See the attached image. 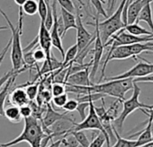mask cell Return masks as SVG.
Segmentation results:
<instances>
[{"label": "cell", "mask_w": 153, "mask_h": 147, "mask_svg": "<svg viewBox=\"0 0 153 147\" xmlns=\"http://www.w3.org/2000/svg\"><path fill=\"white\" fill-rule=\"evenodd\" d=\"M24 119L25 127L21 135L8 143H0V146L10 147L21 142H27L32 147H41L42 140L47 135V133L43 130L42 122L33 116H30Z\"/></svg>", "instance_id": "obj_1"}, {"label": "cell", "mask_w": 153, "mask_h": 147, "mask_svg": "<svg viewBox=\"0 0 153 147\" xmlns=\"http://www.w3.org/2000/svg\"><path fill=\"white\" fill-rule=\"evenodd\" d=\"M133 88V79L132 78H123L119 80L105 81V83L93 84L88 86V93H103L105 95H109L119 100H125L124 95L127 92Z\"/></svg>", "instance_id": "obj_2"}, {"label": "cell", "mask_w": 153, "mask_h": 147, "mask_svg": "<svg viewBox=\"0 0 153 147\" xmlns=\"http://www.w3.org/2000/svg\"><path fill=\"white\" fill-rule=\"evenodd\" d=\"M0 15H1L8 24V29L12 32V44H11V61L14 71H25L28 67L25 65L23 59V49L21 45V36L23 34V29L19 28L18 25L15 26L13 23L8 18L7 15L0 8Z\"/></svg>", "instance_id": "obj_3"}, {"label": "cell", "mask_w": 153, "mask_h": 147, "mask_svg": "<svg viewBox=\"0 0 153 147\" xmlns=\"http://www.w3.org/2000/svg\"><path fill=\"white\" fill-rule=\"evenodd\" d=\"M132 89H133V93H132L131 97L128 100H123L122 101L123 102V110L118 115V117L113 121L114 124V126L117 127L120 131H122L123 123H124L125 119L127 118V117L131 113H132L136 110H143L153 109V105H146V104L141 103L139 101V96L140 93V88L138 86V83L133 82V88Z\"/></svg>", "instance_id": "obj_4"}, {"label": "cell", "mask_w": 153, "mask_h": 147, "mask_svg": "<svg viewBox=\"0 0 153 147\" xmlns=\"http://www.w3.org/2000/svg\"><path fill=\"white\" fill-rule=\"evenodd\" d=\"M127 0H122L120 6L116 9V11L111 15L106 18L105 21L99 23L98 22V30L100 38L102 40V42L105 44L107 42V40L118 31L123 29L125 25L123 23L122 15H123V10L125 6Z\"/></svg>", "instance_id": "obj_5"}, {"label": "cell", "mask_w": 153, "mask_h": 147, "mask_svg": "<svg viewBox=\"0 0 153 147\" xmlns=\"http://www.w3.org/2000/svg\"><path fill=\"white\" fill-rule=\"evenodd\" d=\"M89 112L88 115L86 116V118L80 122V123H73V126L71 127V129L69 130L68 133L73 132V131H80V130H88V129H94V130H98L100 131L105 137V143H106V146L110 147V138L107 135V133L105 132V128L102 126V123L96 112L95 110V105L93 101L89 102Z\"/></svg>", "instance_id": "obj_6"}, {"label": "cell", "mask_w": 153, "mask_h": 147, "mask_svg": "<svg viewBox=\"0 0 153 147\" xmlns=\"http://www.w3.org/2000/svg\"><path fill=\"white\" fill-rule=\"evenodd\" d=\"M98 17H96V22L95 24L93 23H87L89 25H93L95 26V40L93 42L94 45V49H93V58H92V66H91V71L89 72V76H90V80L93 81L95 79V76L97 75V72L98 70V67L100 65L101 63V59H102V56L104 53V43L102 42V40L100 38V34H99V30H98Z\"/></svg>", "instance_id": "obj_7"}, {"label": "cell", "mask_w": 153, "mask_h": 147, "mask_svg": "<svg viewBox=\"0 0 153 147\" xmlns=\"http://www.w3.org/2000/svg\"><path fill=\"white\" fill-rule=\"evenodd\" d=\"M152 74H153V64L142 59V61H140L130 70L121 74V75L108 77V78H104V79L105 81L119 80V79H123V78L135 79V78L144 77V76L152 75Z\"/></svg>", "instance_id": "obj_8"}, {"label": "cell", "mask_w": 153, "mask_h": 147, "mask_svg": "<svg viewBox=\"0 0 153 147\" xmlns=\"http://www.w3.org/2000/svg\"><path fill=\"white\" fill-rule=\"evenodd\" d=\"M76 46H78V52L81 51L84 49L90 43L94 42L96 34L94 33L93 35L88 32V30L85 28L82 21L81 15L79 14V9L76 11Z\"/></svg>", "instance_id": "obj_9"}, {"label": "cell", "mask_w": 153, "mask_h": 147, "mask_svg": "<svg viewBox=\"0 0 153 147\" xmlns=\"http://www.w3.org/2000/svg\"><path fill=\"white\" fill-rule=\"evenodd\" d=\"M57 1L56 0H53V2L51 3V7H52V14H53V24L51 26V29L50 30V33H51V43L52 46L55 47L61 54L62 58L65 56V50L63 49V45H62V39L60 38L59 34V31H58V24H57V20H58V10H57Z\"/></svg>", "instance_id": "obj_10"}, {"label": "cell", "mask_w": 153, "mask_h": 147, "mask_svg": "<svg viewBox=\"0 0 153 147\" xmlns=\"http://www.w3.org/2000/svg\"><path fill=\"white\" fill-rule=\"evenodd\" d=\"M38 41H39V46L44 50L45 55H46V59L47 61H50L51 58V33L50 31L45 27L44 22L41 21L40 28H39V33H38Z\"/></svg>", "instance_id": "obj_11"}, {"label": "cell", "mask_w": 153, "mask_h": 147, "mask_svg": "<svg viewBox=\"0 0 153 147\" xmlns=\"http://www.w3.org/2000/svg\"><path fill=\"white\" fill-rule=\"evenodd\" d=\"M46 105H47V109H46V111H45V115L41 120L42 126L44 131H45V129L49 128L51 125H53L58 120L68 119L69 121H74L71 118H69L68 116V112H66V113H59V112H57L56 110H53V108L51 107L50 102L47 103Z\"/></svg>", "instance_id": "obj_12"}, {"label": "cell", "mask_w": 153, "mask_h": 147, "mask_svg": "<svg viewBox=\"0 0 153 147\" xmlns=\"http://www.w3.org/2000/svg\"><path fill=\"white\" fill-rule=\"evenodd\" d=\"M89 68L90 67H87L83 70L71 74V75L68 76L66 83L73 85H78V86L92 85L93 83L90 80V76H89Z\"/></svg>", "instance_id": "obj_13"}, {"label": "cell", "mask_w": 153, "mask_h": 147, "mask_svg": "<svg viewBox=\"0 0 153 147\" xmlns=\"http://www.w3.org/2000/svg\"><path fill=\"white\" fill-rule=\"evenodd\" d=\"M8 101L11 105L16 106V107H22L24 105L29 104L30 100L26 94L25 89L23 88L22 85L16 87L13 91L9 92V94L7 96Z\"/></svg>", "instance_id": "obj_14"}, {"label": "cell", "mask_w": 153, "mask_h": 147, "mask_svg": "<svg viewBox=\"0 0 153 147\" xmlns=\"http://www.w3.org/2000/svg\"><path fill=\"white\" fill-rule=\"evenodd\" d=\"M152 2L153 0H135V1H132L128 6V9H127V24L135 23L138 15L140 11L142 9V7L145 5Z\"/></svg>", "instance_id": "obj_15"}, {"label": "cell", "mask_w": 153, "mask_h": 147, "mask_svg": "<svg viewBox=\"0 0 153 147\" xmlns=\"http://www.w3.org/2000/svg\"><path fill=\"white\" fill-rule=\"evenodd\" d=\"M20 73H16L13 75L4 85V86L0 90V116H4V110H5V102L7 99V96L9 94V92L11 90L12 85L15 83V80L16 76L19 75Z\"/></svg>", "instance_id": "obj_16"}, {"label": "cell", "mask_w": 153, "mask_h": 147, "mask_svg": "<svg viewBox=\"0 0 153 147\" xmlns=\"http://www.w3.org/2000/svg\"><path fill=\"white\" fill-rule=\"evenodd\" d=\"M60 16L63 22V26H64V31H63V37H64V35L69 29L76 28V16L74 15L73 13H70L62 7L60 8Z\"/></svg>", "instance_id": "obj_17"}, {"label": "cell", "mask_w": 153, "mask_h": 147, "mask_svg": "<svg viewBox=\"0 0 153 147\" xmlns=\"http://www.w3.org/2000/svg\"><path fill=\"white\" fill-rule=\"evenodd\" d=\"M140 21L145 22L149 25V27L150 28L151 32H153V17H152L151 3H149V4L145 5L142 7V9L140 11L135 23H139Z\"/></svg>", "instance_id": "obj_18"}, {"label": "cell", "mask_w": 153, "mask_h": 147, "mask_svg": "<svg viewBox=\"0 0 153 147\" xmlns=\"http://www.w3.org/2000/svg\"><path fill=\"white\" fill-rule=\"evenodd\" d=\"M123 29L128 33H130L131 35H135V36H149V35H152V33H153L151 31H148L145 28L141 27L139 24V23L126 24L123 27Z\"/></svg>", "instance_id": "obj_19"}, {"label": "cell", "mask_w": 153, "mask_h": 147, "mask_svg": "<svg viewBox=\"0 0 153 147\" xmlns=\"http://www.w3.org/2000/svg\"><path fill=\"white\" fill-rule=\"evenodd\" d=\"M4 116L12 123H20L22 120V116L20 113L19 107L11 105L5 109L4 110Z\"/></svg>", "instance_id": "obj_20"}, {"label": "cell", "mask_w": 153, "mask_h": 147, "mask_svg": "<svg viewBox=\"0 0 153 147\" xmlns=\"http://www.w3.org/2000/svg\"><path fill=\"white\" fill-rule=\"evenodd\" d=\"M114 133L116 138V142L114 146L112 147H136L137 146V140H131L125 139L120 136L117 129L114 126Z\"/></svg>", "instance_id": "obj_21"}, {"label": "cell", "mask_w": 153, "mask_h": 147, "mask_svg": "<svg viewBox=\"0 0 153 147\" xmlns=\"http://www.w3.org/2000/svg\"><path fill=\"white\" fill-rule=\"evenodd\" d=\"M78 51L79 50H78V46H76V44L71 46L67 50V52L65 53V56L63 57V61L61 62V67H63V68L68 67L75 59L76 54H78Z\"/></svg>", "instance_id": "obj_22"}, {"label": "cell", "mask_w": 153, "mask_h": 147, "mask_svg": "<svg viewBox=\"0 0 153 147\" xmlns=\"http://www.w3.org/2000/svg\"><path fill=\"white\" fill-rule=\"evenodd\" d=\"M21 7L23 13L27 15H34L38 13V2L36 0H26Z\"/></svg>", "instance_id": "obj_23"}, {"label": "cell", "mask_w": 153, "mask_h": 147, "mask_svg": "<svg viewBox=\"0 0 153 147\" xmlns=\"http://www.w3.org/2000/svg\"><path fill=\"white\" fill-rule=\"evenodd\" d=\"M69 134H71L75 139L76 140V142L79 143V144L81 146V147H88L89 145V141H88V138L87 137L84 130H80V131H73V132H70Z\"/></svg>", "instance_id": "obj_24"}, {"label": "cell", "mask_w": 153, "mask_h": 147, "mask_svg": "<svg viewBox=\"0 0 153 147\" xmlns=\"http://www.w3.org/2000/svg\"><path fill=\"white\" fill-rule=\"evenodd\" d=\"M79 145V143L76 142V140L71 134L68 133L62 135L60 147H76Z\"/></svg>", "instance_id": "obj_25"}, {"label": "cell", "mask_w": 153, "mask_h": 147, "mask_svg": "<svg viewBox=\"0 0 153 147\" xmlns=\"http://www.w3.org/2000/svg\"><path fill=\"white\" fill-rule=\"evenodd\" d=\"M26 85L25 92L30 101H34L39 93V84H27Z\"/></svg>", "instance_id": "obj_26"}, {"label": "cell", "mask_w": 153, "mask_h": 147, "mask_svg": "<svg viewBox=\"0 0 153 147\" xmlns=\"http://www.w3.org/2000/svg\"><path fill=\"white\" fill-rule=\"evenodd\" d=\"M88 1L93 5L98 15H102L105 18L108 17V15L106 14L105 8L103 7V4L105 3V0H88Z\"/></svg>", "instance_id": "obj_27"}, {"label": "cell", "mask_w": 153, "mask_h": 147, "mask_svg": "<svg viewBox=\"0 0 153 147\" xmlns=\"http://www.w3.org/2000/svg\"><path fill=\"white\" fill-rule=\"evenodd\" d=\"M51 92L53 96H58L60 94H63L66 93V87L65 84H60V83H52L51 87Z\"/></svg>", "instance_id": "obj_28"}, {"label": "cell", "mask_w": 153, "mask_h": 147, "mask_svg": "<svg viewBox=\"0 0 153 147\" xmlns=\"http://www.w3.org/2000/svg\"><path fill=\"white\" fill-rule=\"evenodd\" d=\"M68 94L67 93H63V94H60V95H58V96H53L51 101H52V103L58 107V108H61L65 105V103L67 102L68 101Z\"/></svg>", "instance_id": "obj_29"}, {"label": "cell", "mask_w": 153, "mask_h": 147, "mask_svg": "<svg viewBox=\"0 0 153 147\" xmlns=\"http://www.w3.org/2000/svg\"><path fill=\"white\" fill-rule=\"evenodd\" d=\"M33 50L27 51V52H24V53H23L24 63H25V65H26L27 67H32V66H33V65H35L37 64L36 61H35V59L33 58Z\"/></svg>", "instance_id": "obj_30"}, {"label": "cell", "mask_w": 153, "mask_h": 147, "mask_svg": "<svg viewBox=\"0 0 153 147\" xmlns=\"http://www.w3.org/2000/svg\"><path fill=\"white\" fill-rule=\"evenodd\" d=\"M92 138H93V141L89 143L88 147H103L104 143H105V137L101 132H98L96 138H94L93 136Z\"/></svg>", "instance_id": "obj_31"}, {"label": "cell", "mask_w": 153, "mask_h": 147, "mask_svg": "<svg viewBox=\"0 0 153 147\" xmlns=\"http://www.w3.org/2000/svg\"><path fill=\"white\" fill-rule=\"evenodd\" d=\"M33 58L35 59L36 63L42 62V61H44L46 59V55H45L44 50L42 48H38V46L33 49Z\"/></svg>", "instance_id": "obj_32"}, {"label": "cell", "mask_w": 153, "mask_h": 147, "mask_svg": "<svg viewBox=\"0 0 153 147\" xmlns=\"http://www.w3.org/2000/svg\"><path fill=\"white\" fill-rule=\"evenodd\" d=\"M57 3L59 4V6L64 8L65 10L70 12V13H73L75 12V6L73 4V2L71 0H56Z\"/></svg>", "instance_id": "obj_33"}, {"label": "cell", "mask_w": 153, "mask_h": 147, "mask_svg": "<svg viewBox=\"0 0 153 147\" xmlns=\"http://www.w3.org/2000/svg\"><path fill=\"white\" fill-rule=\"evenodd\" d=\"M79 105V101L76 100H68L67 102L65 103V105L62 107V109L64 110H66V112H72L74 110H76V107Z\"/></svg>", "instance_id": "obj_34"}, {"label": "cell", "mask_w": 153, "mask_h": 147, "mask_svg": "<svg viewBox=\"0 0 153 147\" xmlns=\"http://www.w3.org/2000/svg\"><path fill=\"white\" fill-rule=\"evenodd\" d=\"M88 107H89V102H79V105H78V107H76V110L79 111L82 120L86 118L85 111H86L87 109H88Z\"/></svg>", "instance_id": "obj_35"}, {"label": "cell", "mask_w": 153, "mask_h": 147, "mask_svg": "<svg viewBox=\"0 0 153 147\" xmlns=\"http://www.w3.org/2000/svg\"><path fill=\"white\" fill-rule=\"evenodd\" d=\"M20 109V113H21V116L22 118H28L30 116H32L33 114V111H32V108L29 104H26V105H24L22 107L19 108Z\"/></svg>", "instance_id": "obj_36"}, {"label": "cell", "mask_w": 153, "mask_h": 147, "mask_svg": "<svg viewBox=\"0 0 153 147\" xmlns=\"http://www.w3.org/2000/svg\"><path fill=\"white\" fill-rule=\"evenodd\" d=\"M16 73H21V71H14L13 69L11 70V71H9V72H7V74H5V75L0 78V90H1V88L4 86V85L7 83V81L13 76V75H15Z\"/></svg>", "instance_id": "obj_37"}, {"label": "cell", "mask_w": 153, "mask_h": 147, "mask_svg": "<svg viewBox=\"0 0 153 147\" xmlns=\"http://www.w3.org/2000/svg\"><path fill=\"white\" fill-rule=\"evenodd\" d=\"M133 82L135 83H153V74L144 77H140V78H135L133 79Z\"/></svg>", "instance_id": "obj_38"}, {"label": "cell", "mask_w": 153, "mask_h": 147, "mask_svg": "<svg viewBox=\"0 0 153 147\" xmlns=\"http://www.w3.org/2000/svg\"><path fill=\"white\" fill-rule=\"evenodd\" d=\"M60 144H61V139H59L55 142H52L48 147H60Z\"/></svg>", "instance_id": "obj_39"}, {"label": "cell", "mask_w": 153, "mask_h": 147, "mask_svg": "<svg viewBox=\"0 0 153 147\" xmlns=\"http://www.w3.org/2000/svg\"><path fill=\"white\" fill-rule=\"evenodd\" d=\"M15 3L18 6V7H22L23 4L26 1V0H14Z\"/></svg>", "instance_id": "obj_40"}, {"label": "cell", "mask_w": 153, "mask_h": 147, "mask_svg": "<svg viewBox=\"0 0 153 147\" xmlns=\"http://www.w3.org/2000/svg\"><path fill=\"white\" fill-rule=\"evenodd\" d=\"M4 30H8V27L3 26V25H0V31H4Z\"/></svg>", "instance_id": "obj_41"}, {"label": "cell", "mask_w": 153, "mask_h": 147, "mask_svg": "<svg viewBox=\"0 0 153 147\" xmlns=\"http://www.w3.org/2000/svg\"><path fill=\"white\" fill-rule=\"evenodd\" d=\"M76 1H78V3H79V4H80V6H81V7H85V6H86V5H85V3L82 1V0H76Z\"/></svg>", "instance_id": "obj_42"}, {"label": "cell", "mask_w": 153, "mask_h": 147, "mask_svg": "<svg viewBox=\"0 0 153 147\" xmlns=\"http://www.w3.org/2000/svg\"><path fill=\"white\" fill-rule=\"evenodd\" d=\"M151 132H152V135H153V120L151 122Z\"/></svg>", "instance_id": "obj_43"}, {"label": "cell", "mask_w": 153, "mask_h": 147, "mask_svg": "<svg viewBox=\"0 0 153 147\" xmlns=\"http://www.w3.org/2000/svg\"><path fill=\"white\" fill-rule=\"evenodd\" d=\"M145 53H147V54H149V53H151V54H153V50H152V51H149V52H145Z\"/></svg>", "instance_id": "obj_44"}, {"label": "cell", "mask_w": 153, "mask_h": 147, "mask_svg": "<svg viewBox=\"0 0 153 147\" xmlns=\"http://www.w3.org/2000/svg\"><path fill=\"white\" fill-rule=\"evenodd\" d=\"M115 3H116V0H114V5H115Z\"/></svg>", "instance_id": "obj_45"}, {"label": "cell", "mask_w": 153, "mask_h": 147, "mask_svg": "<svg viewBox=\"0 0 153 147\" xmlns=\"http://www.w3.org/2000/svg\"><path fill=\"white\" fill-rule=\"evenodd\" d=\"M76 147H81V146H80V145H79V146H76Z\"/></svg>", "instance_id": "obj_46"}, {"label": "cell", "mask_w": 153, "mask_h": 147, "mask_svg": "<svg viewBox=\"0 0 153 147\" xmlns=\"http://www.w3.org/2000/svg\"><path fill=\"white\" fill-rule=\"evenodd\" d=\"M151 36H152V37H153V33H152V35H151Z\"/></svg>", "instance_id": "obj_47"}, {"label": "cell", "mask_w": 153, "mask_h": 147, "mask_svg": "<svg viewBox=\"0 0 153 147\" xmlns=\"http://www.w3.org/2000/svg\"><path fill=\"white\" fill-rule=\"evenodd\" d=\"M0 147H2V146H0Z\"/></svg>", "instance_id": "obj_48"}]
</instances>
